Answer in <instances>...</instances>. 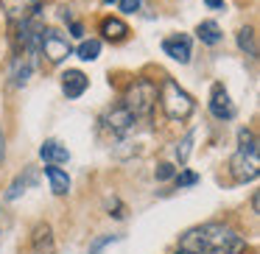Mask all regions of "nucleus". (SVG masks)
I'll list each match as a JSON object with an SVG mask.
<instances>
[{
    "instance_id": "nucleus-1",
    "label": "nucleus",
    "mask_w": 260,
    "mask_h": 254,
    "mask_svg": "<svg viewBox=\"0 0 260 254\" xmlns=\"http://www.w3.org/2000/svg\"><path fill=\"white\" fill-rule=\"evenodd\" d=\"M246 240L224 224H202L179 237V254H238Z\"/></svg>"
},
{
    "instance_id": "nucleus-2",
    "label": "nucleus",
    "mask_w": 260,
    "mask_h": 254,
    "mask_svg": "<svg viewBox=\"0 0 260 254\" xmlns=\"http://www.w3.org/2000/svg\"><path fill=\"white\" fill-rule=\"evenodd\" d=\"M238 140H241V148L235 151V157H232L230 168H232V173H235L238 182H252V179H257V173H260L257 140H254L252 131H246V129L238 134Z\"/></svg>"
},
{
    "instance_id": "nucleus-3",
    "label": "nucleus",
    "mask_w": 260,
    "mask_h": 254,
    "mask_svg": "<svg viewBox=\"0 0 260 254\" xmlns=\"http://www.w3.org/2000/svg\"><path fill=\"white\" fill-rule=\"evenodd\" d=\"M154 103H157V84H151L148 79H137L123 95V106L129 109L137 120L146 118L154 109Z\"/></svg>"
},
{
    "instance_id": "nucleus-4",
    "label": "nucleus",
    "mask_w": 260,
    "mask_h": 254,
    "mask_svg": "<svg viewBox=\"0 0 260 254\" xmlns=\"http://www.w3.org/2000/svg\"><path fill=\"white\" fill-rule=\"evenodd\" d=\"M193 106H196L193 98L187 95L174 79L162 81V109H165V115H168L171 120H185L187 115L193 112Z\"/></svg>"
},
{
    "instance_id": "nucleus-5",
    "label": "nucleus",
    "mask_w": 260,
    "mask_h": 254,
    "mask_svg": "<svg viewBox=\"0 0 260 254\" xmlns=\"http://www.w3.org/2000/svg\"><path fill=\"white\" fill-rule=\"evenodd\" d=\"M40 51L48 56V62L59 64V62H64V59L73 53V48H70L68 37L59 34L56 28H42V34H40Z\"/></svg>"
},
{
    "instance_id": "nucleus-6",
    "label": "nucleus",
    "mask_w": 260,
    "mask_h": 254,
    "mask_svg": "<svg viewBox=\"0 0 260 254\" xmlns=\"http://www.w3.org/2000/svg\"><path fill=\"white\" fill-rule=\"evenodd\" d=\"M135 123H137V118H135V115H132L129 109L123 106V103L112 106L107 115H104V129H107L109 134H115V137L129 134V131L135 129Z\"/></svg>"
},
{
    "instance_id": "nucleus-7",
    "label": "nucleus",
    "mask_w": 260,
    "mask_h": 254,
    "mask_svg": "<svg viewBox=\"0 0 260 254\" xmlns=\"http://www.w3.org/2000/svg\"><path fill=\"white\" fill-rule=\"evenodd\" d=\"M3 3V12H6V17L12 20V23H23V20L34 17V14H40L42 3L40 0H0Z\"/></svg>"
},
{
    "instance_id": "nucleus-8",
    "label": "nucleus",
    "mask_w": 260,
    "mask_h": 254,
    "mask_svg": "<svg viewBox=\"0 0 260 254\" xmlns=\"http://www.w3.org/2000/svg\"><path fill=\"white\" fill-rule=\"evenodd\" d=\"M210 112H213V118H218V120H232L235 118V106H232V101H230V92H226L221 84H215L213 92H210Z\"/></svg>"
},
{
    "instance_id": "nucleus-9",
    "label": "nucleus",
    "mask_w": 260,
    "mask_h": 254,
    "mask_svg": "<svg viewBox=\"0 0 260 254\" xmlns=\"http://www.w3.org/2000/svg\"><path fill=\"white\" fill-rule=\"evenodd\" d=\"M31 251L34 254H56V243H53V232L48 224H37L34 235H31Z\"/></svg>"
},
{
    "instance_id": "nucleus-10",
    "label": "nucleus",
    "mask_w": 260,
    "mask_h": 254,
    "mask_svg": "<svg viewBox=\"0 0 260 254\" xmlns=\"http://www.w3.org/2000/svg\"><path fill=\"white\" fill-rule=\"evenodd\" d=\"M87 87H90V79L81 70H68L62 76V92L68 98H81L87 92Z\"/></svg>"
},
{
    "instance_id": "nucleus-11",
    "label": "nucleus",
    "mask_w": 260,
    "mask_h": 254,
    "mask_svg": "<svg viewBox=\"0 0 260 254\" xmlns=\"http://www.w3.org/2000/svg\"><path fill=\"white\" fill-rule=\"evenodd\" d=\"M162 51L168 53L171 59L182 62V64H187V62H190V40H187V37H182V34L168 37V40L162 42Z\"/></svg>"
},
{
    "instance_id": "nucleus-12",
    "label": "nucleus",
    "mask_w": 260,
    "mask_h": 254,
    "mask_svg": "<svg viewBox=\"0 0 260 254\" xmlns=\"http://www.w3.org/2000/svg\"><path fill=\"white\" fill-rule=\"evenodd\" d=\"M37 179H40V173H37V168H25V173H20L17 179L12 182V187L6 190V198H9V201H14V198H20L25 190H31V187L37 185Z\"/></svg>"
},
{
    "instance_id": "nucleus-13",
    "label": "nucleus",
    "mask_w": 260,
    "mask_h": 254,
    "mask_svg": "<svg viewBox=\"0 0 260 254\" xmlns=\"http://www.w3.org/2000/svg\"><path fill=\"white\" fill-rule=\"evenodd\" d=\"M40 157L45 159L48 165H62V162H68V159H70V151L59 140H45V142H42V148H40Z\"/></svg>"
},
{
    "instance_id": "nucleus-14",
    "label": "nucleus",
    "mask_w": 260,
    "mask_h": 254,
    "mask_svg": "<svg viewBox=\"0 0 260 254\" xmlns=\"http://www.w3.org/2000/svg\"><path fill=\"white\" fill-rule=\"evenodd\" d=\"M45 176H48V182H51V187H53V193H56V196H64V193L70 190V176L64 173L62 168H56V165H48V168H45Z\"/></svg>"
},
{
    "instance_id": "nucleus-15",
    "label": "nucleus",
    "mask_w": 260,
    "mask_h": 254,
    "mask_svg": "<svg viewBox=\"0 0 260 254\" xmlns=\"http://www.w3.org/2000/svg\"><path fill=\"white\" fill-rule=\"evenodd\" d=\"M101 34L107 37L109 42H123L126 34H129V28H126L123 20H115V17H107L101 23Z\"/></svg>"
},
{
    "instance_id": "nucleus-16",
    "label": "nucleus",
    "mask_w": 260,
    "mask_h": 254,
    "mask_svg": "<svg viewBox=\"0 0 260 254\" xmlns=\"http://www.w3.org/2000/svg\"><path fill=\"white\" fill-rule=\"evenodd\" d=\"M196 37L204 42V45H218L224 34H221V28H218V23H215V20H204V23L196 25Z\"/></svg>"
},
{
    "instance_id": "nucleus-17",
    "label": "nucleus",
    "mask_w": 260,
    "mask_h": 254,
    "mask_svg": "<svg viewBox=\"0 0 260 254\" xmlns=\"http://www.w3.org/2000/svg\"><path fill=\"white\" fill-rule=\"evenodd\" d=\"M238 48L246 56H257V40H254V28H241L238 31Z\"/></svg>"
},
{
    "instance_id": "nucleus-18",
    "label": "nucleus",
    "mask_w": 260,
    "mask_h": 254,
    "mask_svg": "<svg viewBox=\"0 0 260 254\" xmlns=\"http://www.w3.org/2000/svg\"><path fill=\"white\" fill-rule=\"evenodd\" d=\"M76 53H79L81 62H95L98 53H101V42H98V40H84V42L79 45V51H76Z\"/></svg>"
},
{
    "instance_id": "nucleus-19",
    "label": "nucleus",
    "mask_w": 260,
    "mask_h": 254,
    "mask_svg": "<svg viewBox=\"0 0 260 254\" xmlns=\"http://www.w3.org/2000/svg\"><path fill=\"white\" fill-rule=\"evenodd\" d=\"M31 73H34V62H31L28 56H25V62L17 59V64H14V87H23Z\"/></svg>"
},
{
    "instance_id": "nucleus-20",
    "label": "nucleus",
    "mask_w": 260,
    "mask_h": 254,
    "mask_svg": "<svg viewBox=\"0 0 260 254\" xmlns=\"http://www.w3.org/2000/svg\"><path fill=\"white\" fill-rule=\"evenodd\" d=\"M115 240H118V235H104V237H95V240L90 243V251H87V254H101L104 248H107L109 243H115Z\"/></svg>"
},
{
    "instance_id": "nucleus-21",
    "label": "nucleus",
    "mask_w": 260,
    "mask_h": 254,
    "mask_svg": "<svg viewBox=\"0 0 260 254\" xmlns=\"http://www.w3.org/2000/svg\"><path fill=\"white\" fill-rule=\"evenodd\" d=\"M193 137H196V131H190V134H187L185 140H182V146L176 148V157H179V165L185 162V159H187V154H190V146H193Z\"/></svg>"
},
{
    "instance_id": "nucleus-22",
    "label": "nucleus",
    "mask_w": 260,
    "mask_h": 254,
    "mask_svg": "<svg viewBox=\"0 0 260 254\" xmlns=\"http://www.w3.org/2000/svg\"><path fill=\"white\" fill-rule=\"evenodd\" d=\"M118 3H120V12L123 14H135L140 9V0H118Z\"/></svg>"
},
{
    "instance_id": "nucleus-23",
    "label": "nucleus",
    "mask_w": 260,
    "mask_h": 254,
    "mask_svg": "<svg viewBox=\"0 0 260 254\" xmlns=\"http://www.w3.org/2000/svg\"><path fill=\"white\" fill-rule=\"evenodd\" d=\"M174 173H176V170H174V165H168V162H162V165H159V168H157V179H159V182L171 179V176H174Z\"/></svg>"
},
{
    "instance_id": "nucleus-24",
    "label": "nucleus",
    "mask_w": 260,
    "mask_h": 254,
    "mask_svg": "<svg viewBox=\"0 0 260 254\" xmlns=\"http://www.w3.org/2000/svg\"><path fill=\"white\" fill-rule=\"evenodd\" d=\"M196 179H199L196 173H182L176 182H179V187H187V185H196Z\"/></svg>"
},
{
    "instance_id": "nucleus-25",
    "label": "nucleus",
    "mask_w": 260,
    "mask_h": 254,
    "mask_svg": "<svg viewBox=\"0 0 260 254\" xmlns=\"http://www.w3.org/2000/svg\"><path fill=\"white\" fill-rule=\"evenodd\" d=\"M70 31H73V37H84V28H81L79 23H73V25H70Z\"/></svg>"
},
{
    "instance_id": "nucleus-26",
    "label": "nucleus",
    "mask_w": 260,
    "mask_h": 254,
    "mask_svg": "<svg viewBox=\"0 0 260 254\" xmlns=\"http://www.w3.org/2000/svg\"><path fill=\"white\" fill-rule=\"evenodd\" d=\"M3 157H6V140H3V134H0V162H3Z\"/></svg>"
},
{
    "instance_id": "nucleus-27",
    "label": "nucleus",
    "mask_w": 260,
    "mask_h": 254,
    "mask_svg": "<svg viewBox=\"0 0 260 254\" xmlns=\"http://www.w3.org/2000/svg\"><path fill=\"white\" fill-rule=\"evenodd\" d=\"M207 6L210 9H221V6H224V0H207Z\"/></svg>"
},
{
    "instance_id": "nucleus-28",
    "label": "nucleus",
    "mask_w": 260,
    "mask_h": 254,
    "mask_svg": "<svg viewBox=\"0 0 260 254\" xmlns=\"http://www.w3.org/2000/svg\"><path fill=\"white\" fill-rule=\"evenodd\" d=\"M104 3H107V6H109V3H118V0H104Z\"/></svg>"
}]
</instances>
